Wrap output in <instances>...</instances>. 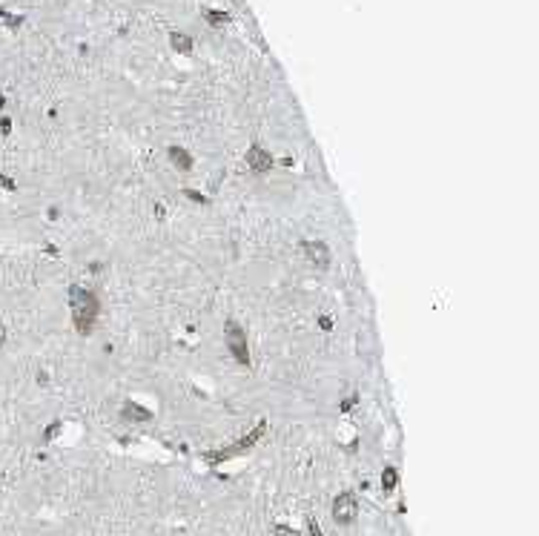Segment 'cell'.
Wrapping results in <instances>:
<instances>
[{"instance_id": "obj_8", "label": "cell", "mask_w": 539, "mask_h": 536, "mask_svg": "<svg viewBox=\"0 0 539 536\" xmlns=\"http://www.w3.org/2000/svg\"><path fill=\"white\" fill-rule=\"evenodd\" d=\"M169 161L176 164L178 169H184V172L192 169V158H189V152L184 146H169Z\"/></svg>"}, {"instance_id": "obj_5", "label": "cell", "mask_w": 539, "mask_h": 536, "mask_svg": "<svg viewBox=\"0 0 539 536\" xmlns=\"http://www.w3.org/2000/svg\"><path fill=\"white\" fill-rule=\"evenodd\" d=\"M304 256L310 258L313 267H319V270L330 267V250H327V244H321V241H304Z\"/></svg>"}, {"instance_id": "obj_4", "label": "cell", "mask_w": 539, "mask_h": 536, "mask_svg": "<svg viewBox=\"0 0 539 536\" xmlns=\"http://www.w3.org/2000/svg\"><path fill=\"white\" fill-rule=\"evenodd\" d=\"M356 513H359V499L353 493H341L336 496V502H333V519L341 522V525H350L356 519Z\"/></svg>"}, {"instance_id": "obj_10", "label": "cell", "mask_w": 539, "mask_h": 536, "mask_svg": "<svg viewBox=\"0 0 539 536\" xmlns=\"http://www.w3.org/2000/svg\"><path fill=\"white\" fill-rule=\"evenodd\" d=\"M396 479H399V476H396V468H384V473H381V488H384V490H393V488H396Z\"/></svg>"}, {"instance_id": "obj_13", "label": "cell", "mask_w": 539, "mask_h": 536, "mask_svg": "<svg viewBox=\"0 0 539 536\" xmlns=\"http://www.w3.org/2000/svg\"><path fill=\"white\" fill-rule=\"evenodd\" d=\"M184 195H187L189 201H204V195H201V193H196V189H184Z\"/></svg>"}, {"instance_id": "obj_12", "label": "cell", "mask_w": 539, "mask_h": 536, "mask_svg": "<svg viewBox=\"0 0 539 536\" xmlns=\"http://www.w3.org/2000/svg\"><path fill=\"white\" fill-rule=\"evenodd\" d=\"M273 536H299V530H293V528H287V525H278V528L273 530Z\"/></svg>"}, {"instance_id": "obj_1", "label": "cell", "mask_w": 539, "mask_h": 536, "mask_svg": "<svg viewBox=\"0 0 539 536\" xmlns=\"http://www.w3.org/2000/svg\"><path fill=\"white\" fill-rule=\"evenodd\" d=\"M69 307H72V321L78 327L81 336H89L95 321H98V313H101V304L95 298L92 290H84V287H69Z\"/></svg>"}, {"instance_id": "obj_17", "label": "cell", "mask_w": 539, "mask_h": 536, "mask_svg": "<svg viewBox=\"0 0 539 536\" xmlns=\"http://www.w3.org/2000/svg\"><path fill=\"white\" fill-rule=\"evenodd\" d=\"M3 344H6V330H3V324H0V350H3Z\"/></svg>"}, {"instance_id": "obj_3", "label": "cell", "mask_w": 539, "mask_h": 536, "mask_svg": "<svg viewBox=\"0 0 539 536\" xmlns=\"http://www.w3.org/2000/svg\"><path fill=\"white\" fill-rule=\"evenodd\" d=\"M264 433H267V422H258V428H256L253 433H249V436H244L241 442L229 445V448H224V450H218V453H207V462H213V465H216V462H224V459H229V456H238V453L249 450V448H253Z\"/></svg>"}, {"instance_id": "obj_11", "label": "cell", "mask_w": 539, "mask_h": 536, "mask_svg": "<svg viewBox=\"0 0 539 536\" xmlns=\"http://www.w3.org/2000/svg\"><path fill=\"white\" fill-rule=\"evenodd\" d=\"M207 21L213 23V26H218V23H227L229 21V15H224V12H207Z\"/></svg>"}, {"instance_id": "obj_2", "label": "cell", "mask_w": 539, "mask_h": 536, "mask_svg": "<svg viewBox=\"0 0 539 536\" xmlns=\"http://www.w3.org/2000/svg\"><path fill=\"white\" fill-rule=\"evenodd\" d=\"M224 333H227V347H229V353H233V358L238 361V365H249L247 333H244V327H241V324H236V321H227Z\"/></svg>"}, {"instance_id": "obj_6", "label": "cell", "mask_w": 539, "mask_h": 536, "mask_svg": "<svg viewBox=\"0 0 539 536\" xmlns=\"http://www.w3.org/2000/svg\"><path fill=\"white\" fill-rule=\"evenodd\" d=\"M247 166L253 172H267L270 166H273V155H270L264 146L253 144V146H249V152H247Z\"/></svg>"}, {"instance_id": "obj_16", "label": "cell", "mask_w": 539, "mask_h": 536, "mask_svg": "<svg viewBox=\"0 0 539 536\" xmlns=\"http://www.w3.org/2000/svg\"><path fill=\"white\" fill-rule=\"evenodd\" d=\"M9 126H12V124H9V118H3V121H0V132H3V135L9 132Z\"/></svg>"}, {"instance_id": "obj_14", "label": "cell", "mask_w": 539, "mask_h": 536, "mask_svg": "<svg viewBox=\"0 0 539 536\" xmlns=\"http://www.w3.org/2000/svg\"><path fill=\"white\" fill-rule=\"evenodd\" d=\"M310 536H321V530H319V522H316V519H310Z\"/></svg>"}, {"instance_id": "obj_15", "label": "cell", "mask_w": 539, "mask_h": 536, "mask_svg": "<svg viewBox=\"0 0 539 536\" xmlns=\"http://www.w3.org/2000/svg\"><path fill=\"white\" fill-rule=\"evenodd\" d=\"M57 430H61V425H57V422H55V425H49V430H46V439H52Z\"/></svg>"}, {"instance_id": "obj_7", "label": "cell", "mask_w": 539, "mask_h": 536, "mask_svg": "<svg viewBox=\"0 0 539 536\" xmlns=\"http://www.w3.org/2000/svg\"><path fill=\"white\" fill-rule=\"evenodd\" d=\"M121 416L126 419V422H149V419H152V413H149L146 408H141L138 401H126L124 410H121Z\"/></svg>"}, {"instance_id": "obj_9", "label": "cell", "mask_w": 539, "mask_h": 536, "mask_svg": "<svg viewBox=\"0 0 539 536\" xmlns=\"http://www.w3.org/2000/svg\"><path fill=\"white\" fill-rule=\"evenodd\" d=\"M169 41H172V49L181 52V55H189V52H192V41H189L184 32H172Z\"/></svg>"}]
</instances>
